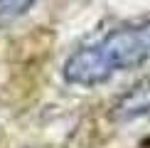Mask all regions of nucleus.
Here are the masks:
<instances>
[{
    "mask_svg": "<svg viewBox=\"0 0 150 148\" xmlns=\"http://www.w3.org/2000/svg\"><path fill=\"white\" fill-rule=\"evenodd\" d=\"M150 59V20L111 30L98 42L81 47L64 62V79L69 84L93 86L118 72L133 69Z\"/></svg>",
    "mask_w": 150,
    "mask_h": 148,
    "instance_id": "obj_1",
    "label": "nucleus"
},
{
    "mask_svg": "<svg viewBox=\"0 0 150 148\" xmlns=\"http://www.w3.org/2000/svg\"><path fill=\"white\" fill-rule=\"evenodd\" d=\"M111 116L116 121H133V119L150 116V77L135 82L130 89L123 91L118 101L113 104Z\"/></svg>",
    "mask_w": 150,
    "mask_h": 148,
    "instance_id": "obj_2",
    "label": "nucleus"
},
{
    "mask_svg": "<svg viewBox=\"0 0 150 148\" xmlns=\"http://www.w3.org/2000/svg\"><path fill=\"white\" fill-rule=\"evenodd\" d=\"M37 0H0V25H8L22 17Z\"/></svg>",
    "mask_w": 150,
    "mask_h": 148,
    "instance_id": "obj_3",
    "label": "nucleus"
}]
</instances>
